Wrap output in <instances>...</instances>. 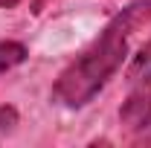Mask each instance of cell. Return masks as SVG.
<instances>
[{
    "mask_svg": "<svg viewBox=\"0 0 151 148\" xmlns=\"http://www.w3.org/2000/svg\"><path fill=\"white\" fill-rule=\"evenodd\" d=\"M148 20H151V0H134L119 15H113L111 23L99 32V38L67 70H61V75L52 84V102H58L61 108H70V111L84 108L125 64L131 35Z\"/></svg>",
    "mask_w": 151,
    "mask_h": 148,
    "instance_id": "6da1fadb",
    "label": "cell"
},
{
    "mask_svg": "<svg viewBox=\"0 0 151 148\" xmlns=\"http://www.w3.org/2000/svg\"><path fill=\"white\" fill-rule=\"evenodd\" d=\"M119 122L125 125L128 134L148 139L151 137V96L134 93L131 99L122 105V111H119Z\"/></svg>",
    "mask_w": 151,
    "mask_h": 148,
    "instance_id": "7a4b0ae2",
    "label": "cell"
},
{
    "mask_svg": "<svg viewBox=\"0 0 151 148\" xmlns=\"http://www.w3.org/2000/svg\"><path fill=\"white\" fill-rule=\"evenodd\" d=\"M26 55L29 52H26V47L20 41H0V75L15 70L18 64H23Z\"/></svg>",
    "mask_w": 151,
    "mask_h": 148,
    "instance_id": "3957f363",
    "label": "cell"
},
{
    "mask_svg": "<svg viewBox=\"0 0 151 148\" xmlns=\"http://www.w3.org/2000/svg\"><path fill=\"white\" fill-rule=\"evenodd\" d=\"M128 75H131V81H151V41L134 55Z\"/></svg>",
    "mask_w": 151,
    "mask_h": 148,
    "instance_id": "277c9868",
    "label": "cell"
},
{
    "mask_svg": "<svg viewBox=\"0 0 151 148\" xmlns=\"http://www.w3.org/2000/svg\"><path fill=\"white\" fill-rule=\"evenodd\" d=\"M18 122H20V116L12 105H3L0 108V137H9L12 131L18 128Z\"/></svg>",
    "mask_w": 151,
    "mask_h": 148,
    "instance_id": "5b68a950",
    "label": "cell"
},
{
    "mask_svg": "<svg viewBox=\"0 0 151 148\" xmlns=\"http://www.w3.org/2000/svg\"><path fill=\"white\" fill-rule=\"evenodd\" d=\"M20 0H0V9H12V6H18Z\"/></svg>",
    "mask_w": 151,
    "mask_h": 148,
    "instance_id": "8992f818",
    "label": "cell"
},
{
    "mask_svg": "<svg viewBox=\"0 0 151 148\" xmlns=\"http://www.w3.org/2000/svg\"><path fill=\"white\" fill-rule=\"evenodd\" d=\"M38 9H41V0H35V12H38Z\"/></svg>",
    "mask_w": 151,
    "mask_h": 148,
    "instance_id": "52a82bcc",
    "label": "cell"
}]
</instances>
